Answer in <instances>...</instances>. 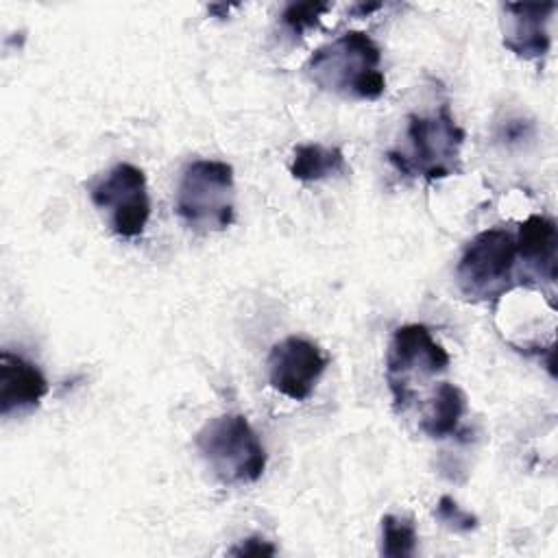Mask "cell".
I'll list each match as a JSON object with an SVG mask.
<instances>
[{
  "label": "cell",
  "instance_id": "1",
  "mask_svg": "<svg viewBox=\"0 0 558 558\" xmlns=\"http://www.w3.org/2000/svg\"><path fill=\"white\" fill-rule=\"evenodd\" d=\"M305 72L325 92L353 100H377L386 89L381 50L364 31H347L318 46Z\"/></svg>",
  "mask_w": 558,
  "mask_h": 558
},
{
  "label": "cell",
  "instance_id": "2",
  "mask_svg": "<svg viewBox=\"0 0 558 558\" xmlns=\"http://www.w3.org/2000/svg\"><path fill=\"white\" fill-rule=\"evenodd\" d=\"M464 129L458 126L449 105H440L429 116L410 113L405 144L386 153L388 163L408 179L440 181L460 172V150Z\"/></svg>",
  "mask_w": 558,
  "mask_h": 558
},
{
  "label": "cell",
  "instance_id": "3",
  "mask_svg": "<svg viewBox=\"0 0 558 558\" xmlns=\"http://www.w3.org/2000/svg\"><path fill=\"white\" fill-rule=\"evenodd\" d=\"M196 451L218 482L229 486L253 484L266 469V449L240 412L209 418L194 438Z\"/></svg>",
  "mask_w": 558,
  "mask_h": 558
},
{
  "label": "cell",
  "instance_id": "4",
  "mask_svg": "<svg viewBox=\"0 0 558 558\" xmlns=\"http://www.w3.org/2000/svg\"><path fill=\"white\" fill-rule=\"evenodd\" d=\"M174 209L181 222L194 233H218L235 218L233 168L218 159H196L185 166Z\"/></svg>",
  "mask_w": 558,
  "mask_h": 558
},
{
  "label": "cell",
  "instance_id": "5",
  "mask_svg": "<svg viewBox=\"0 0 558 558\" xmlns=\"http://www.w3.org/2000/svg\"><path fill=\"white\" fill-rule=\"evenodd\" d=\"M460 294L473 303H495L517 286V242L504 227L480 231L456 264Z\"/></svg>",
  "mask_w": 558,
  "mask_h": 558
},
{
  "label": "cell",
  "instance_id": "6",
  "mask_svg": "<svg viewBox=\"0 0 558 558\" xmlns=\"http://www.w3.org/2000/svg\"><path fill=\"white\" fill-rule=\"evenodd\" d=\"M447 349L421 323L395 329L386 351V384L397 412H405L418 386L429 384L449 368Z\"/></svg>",
  "mask_w": 558,
  "mask_h": 558
},
{
  "label": "cell",
  "instance_id": "7",
  "mask_svg": "<svg viewBox=\"0 0 558 558\" xmlns=\"http://www.w3.org/2000/svg\"><path fill=\"white\" fill-rule=\"evenodd\" d=\"M92 205L118 238H137L150 218L148 183L142 168L120 161L87 187Z\"/></svg>",
  "mask_w": 558,
  "mask_h": 558
},
{
  "label": "cell",
  "instance_id": "8",
  "mask_svg": "<svg viewBox=\"0 0 558 558\" xmlns=\"http://www.w3.org/2000/svg\"><path fill=\"white\" fill-rule=\"evenodd\" d=\"M327 364L329 360L316 342L303 336H288L275 342L268 353V381L279 395L292 401H305Z\"/></svg>",
  "mask_w": 558,
  "mask_h": 558
},
{
  "label": "cell",
  "instance_id": "9",
  "mask_svg": "<svg viewBox=\"0 0 558 558\" xmlns=\"http://www.w3.org/2000/svg\"><path fill=\"white\" fill-rule=\"evenodd\" d=\"M517 242V286H538L541 281L554 286L558 277L556 251H558V231L556 222L547 216L532 214L527 216L514 235Z\"/></svg>",
  "mask_w": 558,
  "mask_h": 558
},
{
  "label": "cell",
  "instance_id": "10",
  "mask_svg": "<svg viewBox=\"0 0 558 558\" xmlns=\"http://www.w3.org/2000/svg\"><path fill=\"white\" fill-rule=\"evenodd\" d=\"M48 395V379L35 362L13 353L0 351V416H22L39 408Z\"/></svg>",
  "mask_w": 558,
  "mask_h": 558
},
{
  "label": "cell",
  "instance_id": "11",
  "mask_svg": "<svg viewBox=\"0 0 558 558\" xmlns=\"http://www.w3.org/2000/svg\"><path fill=\"white\" fill-rule=\"evenodd\" d=\"M508 24L504 28V48L525 61L543 59L549 52V20L556 2H506Z\"/></svg>",
  "mask_w": 558,
  "mask_h": 558
},
{
  "label": "cell",
  "instance_id": "12",
  "mask_svg": "<svg viewBox=\"0 0 558 558\" xmlns=\"http://www.w3.org/2000/svg\"><path fill=\"white\" fill-rule=\"evenodd\" d=\"M466 412V395L460 386L451 381H440L423 410L421 432L429 438L442 440L460 436V423Z\"/></svg>",
  "mask_w": 558,
  "mask_h": 558
},
{
  "label": "cell",
  "instance_id": "13",
  "mask_svg": "<svg viewBox=\"0 0 558 558\" xmlns=\"http://www.w3.org/2000/svg\"><path fill=\"white\" fill-rule=\"evenodd\" d=\"M347 172H349V166H347L342 148H338V146H325L318 142H310V144H299L292 153L290 174L296 181L314 183V181H325L331 177H342Z\"/></svg>",
  "mask_w": 558,
  "mask_h": 558
},
{
  "label": "cell",
  "instance_id": "14",
  "mask_svg": "<svg viewBox=\"0 0 558 558\" xmlns=\"http://www.w3.org/2000/svg\"><path fill=\"white\" fill-rule=\"evenodd\" d=\"M416 525L410 517L384 514L381 517V554L388 558H408L416 554Z\"/></svg>",
  "mask_w": 558,
  "mask_h": 558
},
{
  "label": "cell",
  "instance_id": "15",
  "mask_svg": "<svg viewBox=\"0 0 558 558\" xmlns=\"http://www.w3.org/2000/svg\"><path fill=\"white\" fill-rule=\"evenodd\" d=\"M331 9L329 2H290L281 11V24L290 31L294 37H303L307 31L316 28L323 20V15Z\"/></svg>",
  "mask_w": 558,
  "mask_h": 558
},
{
  "label": "cell",
  "instance_id": "16",
  "mask_svg": "<svg viewBox=\"0 0 558 558\" xmlns=\"http://www.w3.org/2000/svg\"><path fill=\"white\" fill-rule=\"evenodd\" d=\"M434 517L451 532H458V534H464V532H471L477 527V517L469 510H464L453 497L449 495H442L434 508Z\"/></svg>",
  "mask_w": 558,
  "mask_h": 558
},
{
  "label": "cell",
  "instance_id": "17",
  "mask_svg": "<svg viewBox=\"0 0 558 558\" xmlns=\"http://www.w3.org/2000/svg\"><path fill=\"white\" fill-rule=\"evenodd\" d=\"M275 545L262 536H248L229 549L231 556H275Z\"/></svg>",
  "mask_w": 558,
  "mask_h": 558
},
{
  "label": "cell",
  "instance_id": "18",
  "mask_svg": "<svg viewBox=\"0 0 558 558\" xmlns=\"http://www.w3.org/2000/svg\"><path fill=\"white\" fill-rule=\"evenodd\" d=\"M377 9H381L379 2H375V4H355V7H353V11H355V13H362V15H368L371 11H377Z\"/></svg>",
  "mask_w": 558,
  "mask_h": 558
}]
</instances>
